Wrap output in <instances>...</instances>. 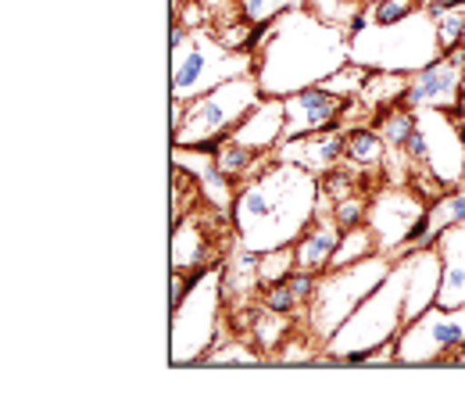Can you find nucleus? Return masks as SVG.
Listing matches in <instances>:
<instances>
[{"mask_svg":"<svg viewBox=\"0 0 465 419\" xmlns=\"http://www.w3.org/2000/svg\"><path fill=\"white\" fill-rule=\"evenodd\" d=\"M365 219H369V205H365L361 194L344 197V201H333V223H337L341 230H354V226H361Z\"/></svg>","mask_w":465,"mask_h":419,"instance_id":"nucleus-12","label":"nucleus"},{"mask_svg":"<svg viewBox=\"0 0 465 419\" xmlns=\"http://www.w3.org/2000/svg\"><path fill=\"white\" fill-rule=\"evenodd\" d=\"M283 108H287V133H283V140H291V136H308V133H322V129L337 125V122L344 119L348 101L337 97L333 90L304 86V90H297V94H291L283 101Z\"/></svg>","mask_w":465,"mask_h":419,"instance_id":"nucleus-3","label":"nucleus"},{"mask_svg":"<svg viewBox=\"0 0 465 419\" xmlns=\"http://www.w3.org/2000/svg\"><path fill=\"white\" fill-rule=\"evenodd\" d=\"M183 40H186V29H183V22H173V51L183 47Z\"/></svg>","mask_w":465,"mask_h":419,"instance_id":"nucleus-16","label":"nucleus"},{"mask_svg":"<svg viewBox=\"0 0 465 419\" xmlns=\"http://www.w3.org/2000/svg\"><path fill=\"white\" fill-rule=\"evenodd\" d=\"M405 155L408 158H415V162H430V140H426V129L419 125V119H415V129L408 133V140H405Z\"/></svg>","mask_w":465,"mask_h":419,"instance_id":"nucleus-15","label":"nucleus"},{"mask_svg":"<svg viewBox=\"0 0 465 419\" xmlns=\"http://www.w3.org/2000/svg\"><path fill=\"white\" fill-rule=\"evenodd\" d=\"M426 208L415 201V197H408L401 190H391V194H383V197H376V205L369 208V230L376 234L380 240V247H391V244H405L408 230H411V223L422 215Z\"/></svg>","mask_w":465,"mask_h":419,"instance_id":"nucleus-4","label":"nucleus"},{"mask_svg":"<svg viewBox=\"0 0 465 419\" xmlns=\"http://www.w3.org/2000/svg\"><path fill=\"white\" fill-rule=\"evenodd\" d=\"M462 44H465V40H462Z\"/></svg>","mask_w":465,"mask_h":419,"instance_id":"nucleus-18","label":"nucleus"},{"mask_svg":"<svg viewBox=\"0 0 465 419\" xmlns=\"http://www.w3.org/2000/svg\"><path fill=\"white\" fill-rule=\"evenodd\" d=\"M283 158L308 169V173H326L337 165V158H344V136L341 133H308V136H291L283 147Z\"/></svg>","mask_w":465,"mask_h":419,"instance_id":"nucleus-6","label":"nucleus"},{"mask_svg":"<svg viewBox=\"0 0 465 419\" xmlns=\"http://www.w3.org/2000/svg\"><path fill=\"white\" fill-rule=\"evenodd\" d=\"M383 147H387V144H383V136H380L376 129H351V133H344V158L354 162L358 169L380 162Z\"/></svg>","mask_w":465,"mask_h":419,"instance_id":"nucleus-8","label":"nucleus"},{"mask_svg":"<svg viewBox=\"0 0 465 419\" xmlns=\"http://www.w3.org/2000/svg\"><path fill=\"white\" fill-rule=\"evenodd\" d=\"M415 129V112H383L380 115V136H383V144L387 147H405L408 133Z\"/></svg>","mask_w":465,"mask_h":419,"instance_id":"nucleus-10","label":"nucleus"},{"mask_svg":"<svg viewBox=\"0 0 465 419\" xmlns=\"http://www.w3.org/2000/svg\"><path fill=\"white\" fill-rule=\"evenodd\" d=\"M465 40V11L459 7H448L440 18H437V44L444 55H451L455 47H462Z\"/></svg>","mask_w":465,"mask_h":419,"instance_id":"nucleus-11","label":"nucleus"},{"mask_svg":"<svg viewBox=\"0 0 465 419\" xmlns=\"http://www.w3.org/2000/svg\"><path fill=\"white\" fill-rule=\"evenodd\" d=\"M411 15H415V0H380L376 11H372L376 25H398Z\"/></svg>","mask_w":465,"mask_h":419,"instance_id":"nucleus-14","label":"nucleus"},{"mask_svg":"<svg viewBox=\"0 0 465 419\" xmlns=\"http://www.w3.org/2000/svg\"><path fill=\"white\" fill-rule=\"evenodd\" d=\"M258 158H262V151L243 147V144H240V140H232V136H226V140L219 144V151H215V165H219L230 180H243Z\"/></svg>","mask_w":465,"mask_h":419,"instance_id":"nucleus-9","label":"nucleus"},{"mask_svg":"<svg viewBox=\"0 0 465 419\" xmlns=\"http://www.w3.org/2000/svg\"><path fill=\"white\" fill-rule=\"evenodd\" d=\"M297 304H301V301H297V294L291 291V284H287V280H283V284H272V287H265V294H262V308H269V312H280V315H291Z\"/></svg>","mask_w":465,"mask_h":419,"instance_id":"nucleus-13","label":"nucleus"},{"mask_svg":"<svg viewBox=\"0 0 465 419\" xmlns=\"http://www.w3.org/2000/svg\"><path fill=\"white\" fill-rule=\"evenodd\" d=\"M226 51H212V36H204V40H197L193 44V51H186V61H179L175 65V75H173V97L175 101H183V97H190L201 83H223V79H215V72H212V65L215 58H223Z\"/></svg>","mask_w":465,"mask_h":419,"instance_id":"nucleus-7","label":"nucleus"},{"mask_svg":"<svg viewBox=\"0 0 465 419\" xmlns=\"http://www.w3.org/2000/svg\"><path fill=\"white\" fill-rule=\"evenodd\" d=\"M341 237H344V230L333 223V215L330 219H312V226L293 244L297 269H304V273H326L333 265V254H337Z\"/></svg>","mask_w":465,"mask_h":419,"instance_id":"nucleus-5","label":"nucleus"},{"mask_svg":"<svg viewBox=\"0 0 465 419\" xmlns=\"http://www.w3.org/2000/svg\"><path fill=\"white\" fill-rule=\"evenodd\" d=\"M258 83L254 79H223L204 97H197L186 108V125H175V147H193L201 140H226L232 129L243 122V115L258 105Z\"/></svg>","mask_w":465,"mask_h":419,"instance_id":"nucleus-1","label":"nucleus"},{"mask_svg":"<svg viewBox=\"0 0 465 419\" xmlns=\"http://www.w3.org/2000/svg\"><path fill=\"white\" fill-rule=\"evenodd\" d=\"M426 4H440V7H462L465 0H426Z\"/></svg>","mask_w":465,"mask_h":419,"instance_id":"nucleus-17","label":"nucleus"},{"mask_svg":"<svg viewBox=\"0 0 465 419\" xmlns=\"http://www.w3.org/2000/svg\"><path fill=\"white\" fill-rule=\"evenodd\" d=\"M462 68H465V44L455 47L448 58L430 61V65L411 79L401 108H408V112H415V108H422V105H440V108L448 105V108H459V105H462V101H459V94H462Z\"/></svg>","mask_w":465,"mask_h":419,"instance_id":"nucleus-2","label":"nucleus"}]
</instances>
